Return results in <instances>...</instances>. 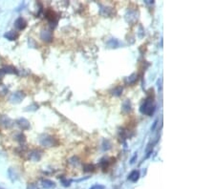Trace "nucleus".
Here are the masks:
<instances>
[{
    "mask_svg": "<svg viewBox=\"0 0 215 189\" xmlns=\"http://www.w3.org/2000/svg\"><path fill=\"white\" fill-rule=\"evenodd\" d=\"M155 110H156V105H155V103H154L153 97H151V96L147 97L140 108L141 113L147 115V116H152L154 114Z\"/></svg>",
    "mask_w": 215,
    "mask_h": 189,
    "instance_id": "f257e3e1",
    "label": "nucleus"
},
{
    "mask_svg": "<svg viewBox=\"0 0 215 189\" xmlns=\"http://www.w3.org/2000/svg\"><path fill=\"white\" fill-rule=\"evenodd\" d=\"M39 142L40 144L44 146V147H54V146H57L58 142L57 139L55 138L52 136H49V135H42L40 138H39Z\"/></svg>",
    "mask_w": 215,
    "mask_h": 189,
    "instance_id": "f03ea898",
    "label": "nucleus"
},
{
    "mask_svg": "<svg viewBox=\"0 0 215 189\" xmlns=\"http://www.w3.org/2000/svg\"><path fill=\"white\" fill-rule=\"evenodd\" d=\"M24 99H25V94L18 91V92H15L10 96L9 101L13 104H17V103H20Z\"/></svg>",
    "mask_w": 215,
    "mask_h": 189,
    "instance_id": "7ed1b4c3",
    "label": "nucleus"
},
{
    "mask_svg": "<svg viewBox=\"0 0 215 189\" xmlns=\"http://www.w3.org/2000/svg\"><path fill=\"white\" fill-rule=\"evenodd\" d=\"M15 124V121L6 115H0V125L4 128H11Z\"/></svg>",
    "mask_w": 215,
    "mask_h": 189,
    "instance_id": "20e7f679",
    "label": "nucleus"
},
{
    "mask_svg": "<svg viewBox=\"0 0 215 189\" xmlns=\"http://www.w3.org/2000/svg\"><path fill=\"white\" fill-rule=\"evenodd\" d=\"M40 38L44 42H51L53 39V32L51 29H42L40 32Z\"/></svg>",
    "mask_w": 215,
    "mask_h": 189,
    "instance_id": "39448f33",
    "label": "nucleus"
},
{
    "mask_svg": "<svg viewBox=\"0 0 215 189\" xmlns=\"http://www.w3.org/2000/svg\"><path fill=\"white\" fill-rule=\"evenodd\" d=\"M45 17L47 18V20L49 21L52 24V25H53V23H54V26H55L56 24L57 23V14L53 10L48 9L46 11V13H45Z\"/></svg>",
    "mask_w": 215,
    "mask_h": 189,
    "instance_id": "423d86ee",
    "label": "nucleus"
},
{
    "mask_svg": "<svg viewBox=\"0 0 215 189\" xmlns=\"http://www.w3.org/2000/svg\"><path fill=\"white\" fill-rule=\"evenodd\" d=\"M28 157H29V160L32 161H34V162L39 161L41 160V158H42V152L37 150V149H34V150H32L30 152Z\"/></svg>",
    "mask_w": 215,
    "mask_h": 189,
    "instance_id": "0eeeda50",
    "label": "nucleus"
},
{
    "mask_svg": "<svg viewBox=\"0 0 215 189\" xmlns=\"http://www.w3.org/2000/svg\"><path fill=\"white\" fill-rule=\"evenodd\" d=\"M27 26V22L24 19L23 17H18L17 19L15 21V28L18 31H21V30H24Z\"/></svg>",
    "mask_w": 215,
    "mask_h": 189,
    "instance_id": "6e6552de",
    "label": "nucleus"
},
{
    "mask_svg": "<svg viewBox=\"0 0 215 189\" xmlns=\"http://www.w3.org/2000/svg\"><path fill=\"white\" fill-rule=\"evenodd\" d=\"M16 124L19 126L20 129L22 130H28L30 128V122L24 118H20L16 120Z\"/></svg>",
    "mask_w": 215,
    "mask_h": 189,
    "instance_id": "1a4fd4ad",
    "label": "nucleus"
},
{
    "mask_svg": "<svg viewBox=\"0 0 215 189\" xmlns=\"http://www.w3.org/2000/svg\"><path fill=\"white\" fill-rule=\"evenodd\" d=\"M41 185H42V187L45 189H52V188L56 187L55 182L51 180H48V179H43L41 181Z\"/></svg>",
    "mask_w": 215,
    "mask_h": 189,
    "instance_id": "9d476101",
    "label": "nucleus"
},
{
    "mask_svg": "<svg viewBox=\"0 0 215 189\" xmlns=\"http://www.w3.org/2000/svg\"><path fill=\"white\" fill-rule=\"evenodd\" d=\"M139 178H140V171H138V170H134L128 176V180L132 182H136L139 180Z\"/></svg>",
    "mask_w": 215,
    "mask_h": 189,
    "instance_id": "9b49d317",
    "label": "nucleus"
},
{
    "mask_svg": "<svg viewBox=\"0 0 215 189\" xmlns=\"http://www.w3.org/2000/svg\"><path fill=\"white\" fill-rule=\"evenodd\" d=\"M4 37L9 39V40H15L17 37H18V34L15 31H9L6 34H4Z\"/></svg>",
    "mask_w": 215,
    "mask_h": 189,
    "instance_id": "f8f14e48",
    "label": "nucleus"
},
{
    "mask_svg": "<svg viewBox=\"0 0 215 189\" xmlns=\"http://www.w3.org/2000/svg\"><path fill=\"white\" fill-rule=\"evenodd\" d=\"M1 70L4 74H15L16 75L17 73H18L15 67H11V66H5Z\"/></svg>",
    "mask_w": 215,
    "mask_h": 189,
    "instance_id": "ddd939ff",
    "label": "nucleus"
},
{
    "mask_svg": "<svg viewBox=\"0 0 215 189\" xmlns=\"http://www.w3.org/2000/svg\"><path fill=\"white\" fill-rule=\"evenodd\" d=\"M8 174H9V177H10V179H11V181H16V179H17V174H16V172L15 171L14 168H10V169L8 170Z\"/></svg>",
    "mask_w": 215,
    "mask_h": 189,
    "instance_id": "4468645a",
    "label": "nucleus"
},
{
    "mask_svg": "<svg viewBox=\"0 0 215 189\" xmlns=\"http://www.w3.org/2000/svg\"><path fill=\"white\" fill-rule=\"evenodd\" d=\"M9 89L8 87L4 84H0V96H4L8 94Z\"/></svg>",
    "mask_w": 215,
    "mask_h": 189,
    "instance_id": "2eb2a0df",
    "label": "nucleus"
},
{
    "mask_svg": "<svg viewBox=\"0 0 215 189\" xmlns=\"http://www.w3.org/2000/svg\"><path fill=\"white\" fill-rule=\"evenodd\" d=\"M122 109H123V111H125V112L131 111V103H130V100L126 99L125 101H123V103H122Z\"/></svg>",
    "mask_w": 215,
    "mask_h": 189,
    "instance_id": "dca6fc26",
    "label": "nucleus"
},
{
    "mask_svg": "<svg viewBox=\"0 0 215 189\" xmlns=\"http://www.w3.org/2000/svg\"><path fill=\"white\" fill-rule=\"evenodd\" d=\"M101 146H103V151H107V150H109L111 148V143H110V142L108 141V139H104V141L103 142Z\"/></svg>",
    "mask_w": 215,
    "mask_h": 189,
    "instance_id": "f3484780",
    "label": "nucleus"
},
{
    "mask_svg": "<svg viewBox=\"0 0 215 189\" xmlns=\"http://www.w3.org/2000/svg\"><path fill=\"white\" fill-rule=\"evenodd\" d=\"M122 87H121V86H118V87H116L114 90L112 91V95H113V96H121V95H122Z\"/></svg>",
    "mask_w": 215,
    "mask_h": 189,
    "instance_id": "a211bd4d",
    "label": "nucleus"
},
{
    "mask_svg": "<svg viewBox=\"0 0 215 189\" xmlns=\"http://www.w3.org/2000/svg\"><path fill=\"white\" fill-rule=\"evenodd\" d=\"M83 169H84V172H93L95 170V166L93 164H83Z\"/></svg>",
    "mask_w": 215,
    "mask_h": 189,
    "instance_id": "6ab92c4d",
    "label": "nucleus"
},
{
    "mask_svg": "<svg viewBox=\"0 0 215 189\" xmlns=\"http://www.w3.org/2000/svg\"><path fill=\"white\" fill-rule=\"evenodd\" d=\"M69 163L72 164V165H74V166H77V164L80 163V160L77 158V157L74 156V157H72L70 160H69Z\"/></svg>",
    "mask_w": 215,
    "mask_h": 189,
    "instance_id": "aec40b11",
    "label": "nucleus"
},
{
    "mask_svg": "<svg viewBox=\"0 0 215 189\" xmlns=\"http://www.w3.org/2000/svg\"><path fill=\"white\" fill-rule=\"evenodd\" d=\"M15 139L17 142H24L26 141V138L25 136L23 135L22 133H18V134H16L15 135Z\"/></svg>",
    "mask_w": 215,
    "mask_h": 189,
    "instance_id": "412c9836",
    "label": "nucleus"
},
{
    "mask_svg": "<svg viewBox=\"0 0 215 189\" xmlns=\"http://www.w3.org/2000/svg\"><path fill=\"white\" fill-rule=\"evenodd\" d=\"M99 164H100V166L103 167V169H106L109 165V161H108V160H106V158H103V160L100 161Z\"/></svg>",
    "mask_w": 215,
    "mask_h": 189,
    "instance_id": "4be33fe9",
    "label": "nucleus"
},
{
    "mask_svg": "<svg viewBox=\"0 0 215 189\" xmlns=\"http://www.w3.org/2000/svg\"><path fill=\"white\" fill-rule=\"evenodd\" d=\"M137 75L136 74H133V75H131L129 77H128V79H127V81L130 83V84H132V83H135L136 81H137Z\"/></svg>",
    "mask_w": 215,
    "mask_h": 189,
    "instance_id": "5701e85b",
    "label": "nucleus"
},
{
    "mask_svg": "<svg viewBox=\"0 0 215 189\" xmlns=\"http://www.w3.org/2000/svg\"><path fill=\"white\" fill-rule=\"evenodd\" d=\"M37 108H38V105H37V104H32V105L28 106L27 109H25V111H34V110H37Z\"/></svg>",
    "mask_w": 215,
    "mask_h": 189,
    "instance_id": "b1692460",
    "label": "nucleus"
},
{
    "mask_svg": "<svg viewBox=\"0 0 215 189\" xmlns=\"http://www.w3.org/2000/svg\"><path fill=\"white\" fill-rule=\"evenodd\" d=\"M71 180H67V179H62L61 180V184H63V186H65V187H68V186H70V184H71Z\"/></svg>",
    "mask_w": 215,
    "mask_h": 189,
    "instance_id": "393cba45",
    "label": "nucleus"
},
{
    "mask_svg": "<svg viewBox=\"0 0 215 189\" xmlns=\"http://www.w3.org/2000/svg\"><path fill=\"white\" fill-rule=\"evenodd\" d=\"M90 189H105V186L101 184H94Z\"/></svg>",
    "mask_w": 215,
    "mask_h": 189,
    "instance_id": "a878e982",
    "label": "nucleus"
},
{
    "mask_svg": "<svg viewBox=\"0 0 215 189\" xmlns=\"http://www.w3.org/2000/svg\"><path fill=\"white\" fill-rule=\"evenodd\" d=\"M27 189H38V186L35 184H30L27 187Z\"/></svg>",
    "mask_w": 215,
    "mask_h": 189,
    "instance_id": "bb28decb",
    "label": "nucleus"
},
{
    "mask_svg": "<svg viewBox=\"0 0 215 189\" xmlns=\"http://www.w3.org/2000/svg\"><path fill=\"white\" fill-rule=\"evenodd\" d=\"M110 42H112V45H110V46L113 47V48H116V47L118 46V44H119L118 41H117V39H115V38H114V39H111Z\"/></svg>",
    "mask_w": 215,
    "mask_h": 189,
    "instance_id": "cd10ccee",
    "label": "nucleus"
},
{
    "mask_svg": "<svg viewBox=\"0 0 215 189\" xmlns=\"http://www.w3.org/2000/svg\"><path fill=\"white\" fill-rule=\"evenodd\" d=\"M157 123H158V120H155V122H154L153 126L151 127V131H154V129H155V127H156V126H157Z\"/></svg>",
    "mask_w": 215,
    "mask_h": 189,
    "instance_id": "c85d7f7f",
    "label": "nucleus"
},
{
    "mask_svg": "<svg viewBox=\"0 0 215 189\" xmlns=\"http://www.w3.org/2000/svg\"><path fill=\"white\" fill-rule=\"evenodd\" d=\"M4 75H5V74H4V73L2 72V70H1V69H0V79H1V78H2L3 77H4Z\"/></svg>",
    "mask_w": 215,
    "mask_h": 189,
    "instance_id": "c756f323",
    "label": "nucleus"
},
{
    "mask_svg": "<svg viewBox=\"0 0 215 189\" xmlns=\"http://www.w3.org/2000/svg\"><path fill=\"white\" fill-rule=\"evenodd\" d=\"M137 158V154L132 158V160H131V163H134V161H135V158Z\"/></svg>",
    "mask_w": 215,
    "mask_h": 189,
    "instance_id": "7c9ffc66",
    "label": "nucleus"
},
{
    "mask_svg": "<svg viewBox=\"0 0 215 189\" xmlns=\"http://www.w3.org/2000/svg\"><path fill=\"white\" fill-rule=\"evenodd\" d=\"M0 189H4V188H1V187H0Z\"/></svg>",
    "mask_w": 215,
    "mask_h": 189,
    "instance_id": "2f4dec72",
    "label": "nucleus"
}]
</instances>
